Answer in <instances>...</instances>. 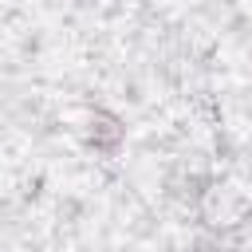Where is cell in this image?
<instances>
[{
  "instance_id": "7a4b0ae2",
  "label": "cell",
  "mask_w": 252,
  "mask_h": 252,
  "mask_svg": "<svg viewBox=\"0 0 252 252\" xmlns=\"http://www.w3.org/2000/svg\"><path fill=\"white\" fill-rule=\"evenodd\" d=\"M67 4H94V0H67Z\"/></svg>"
},
{
  "instance_id": "6da1fadb",
  "label": "cell",
  "mask_w": 252,
  "mask_h": 252,
  "mask_svg": "<svg viewBox=\"0 0 252 252\" xmlns=\"http://www.w3.org/2000/svg\"><path fill=\"white\" fill-rule=\"evenodd\" d=\"M126 138H130V126H126V118H122L118 110H110V106H94V110L83 118V150L94 154V158H102V161L118 158V154L126 150Z\"/></svg>"
}]
</instances>
